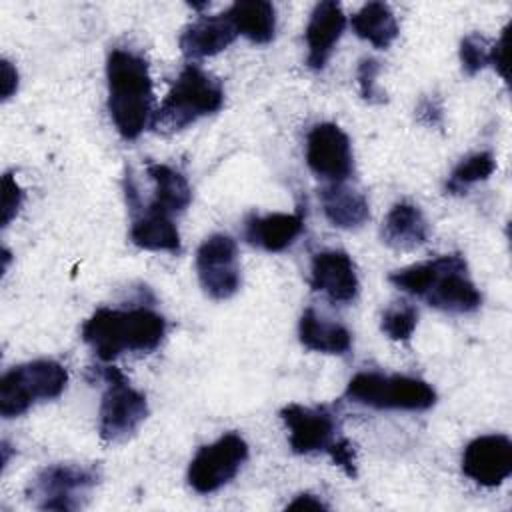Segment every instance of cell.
Masks as SVG:
<instances>
[{"instance_id": "1", "label": "cell", "mask_w": 512, "mask_h": 512, "mask_svg": "<svg viewBox=\"0 0 512 512\" xmlns=\"http://www.w3.org/2000/svg\"><path fill=\"white\" fill-rule=\"evenodd\" d=\"M388 280L402 292L424 298L430 306L452 312H474L482 296L468 276V264L460 254H444L428 262L396 270Z\"/></svg>"}, {"instance_id": "2", "label": "cell", "mask_w": 512, "mask_h": 512, "mask_svg": "<svg viewBox=\"0 0 512 512\" xmlns=\"http://www.w3.org/2000/svg\"><path fill=\"white\" fill-rule=\"evenodd\" d=\"M166 334V320L150 308H98L80 330L82 340L102 362H112L126 350L150 352Z\"/></svg>"}, {"instance_id": "3", "label": "cell", "mask_w": 512, "mask_h": 512, "mask_svg": "<svg viewBox=\"0 0 512 512\" xmlns=\"http://www.w3.org/2000/svg\"><path fill=\"white\" fill-rule=\"evenodd\" d=\"M108 112L122 138L134 140L142 134L152 112V78L148 62L116 48L106 60Z\"/></svg>"}, {"instance_id": "4", "label": "cell", "mask_w": 512, "mask_h": 512, "mask_svg": "<svg viewBox=\"0 0 512 512\" xmlns=\"http://www.w3.org/2000/svg\"><path fill=\"white\" fill-rule=\"evenodd\" d=\"M222 104V84L200 66L186 64L152 116V128L162 134L184 130L198 118L218 112Z\"/></svg>"}, {"instance_id": "5", "label": "cell", "mask_w": 512, "mask_h": 512, "mask_svg": "<svg viewBox=\"0 0 512 512\" xmlns=\"http://www.w3.org/2000/svg\"><path fill=\"white\" fill-rule=\"evenodd\" d=\"M350 402L376 410H428L436 404V390L412 376L358 372L346 386Z\"/></svg>"}, {"instance_id": "6", "label": "cell", "mask_w": 512, "mask_h": 512, "mask_svg": "<svg viewBox=\"0 0 512 512\" xmlns=\"http://www.w3.org/2000/svg\"><path fill=\"white\" fill-rule=\"evenodd\" d=\"M68 382V372L54 360H32L10 368L0 380V414L14 418L38 400L58 398Z\"/></svg>"}, {"instance_id": "7", "label": "cell", "mask_w": 512, "mask_h": 512, "mask_svg": "<svg viewBox=\"0 0 512 512\" xmlns=\"http://www.w3.org/2000/svg\"><path fill=\"white\" fill-rule=\"evenodd\" d=\"M100 376L106 382L100 402V438L110 444L124 442L148 416L146 396L132 388L128 378L116 366L102 368Z\"/></svg>"}, {"instance_id": "8", "label": "cell", "mask_w": 512, "mask_h": 512, "mask_svg": "<svg viewBox=\"0 0 512 512\" xmlns=\"http://www.w3.org/2000/svg\"><path fill=\"white\" fill-rule=\"evenodd\" d=\"M100 472L94 466L52 464L36 474L28 486V498L40 510L72 512L84 506L88 492L98 484Z\"/></svg>"}, {"instance_id": "9", "label": "cell", "mask_w": 512, "mask_h": 512, "mask_svg": "<svg viewBox=\"0 0 512 512\" xmlns=\"http://www.w3.org/2000/svg\"><path fill=\"white\" fill-rule=\"evenodd\" d=\"M246 458V440L236 432H228L196 452L188 466V484L198 494L216 492L238 474Z\"/></svg>"}, {"instance_id": "10", "label": "cell", "mask_w": 512, "mask_h": 512, "mask_svg": "<svg viewBox=\"0 0 512 512\" xmlns=\"http://www.w3.org/2000/svg\"><path fill=\"white\" fill-rule=\"evenodd\" d=\"M200 286L212 300H228L240 288L238 246L228 234L208 236L196 250Z\"/></svg>"}, {"instance_id": "11", "label": "cell", "mask_w": 512, "mask_h": 512, "mask_svg": "<svg viewBox=\"0 0 512 512\" xmlns=\"http://www.w3.org/2000/svg\"><path fill=\"white\" fill-rule=\"evenodd\" d=\"M306 164L316 176L330 184H340L350 178L354 160L346 132L332 122L312 126L306 136Z\"/></svg>"}, {"instance_id": "12", "label": "cell", "mask_w": 512, "mask_h": 512, "mask_svg": "<svg viewBox=\"0 0 512 512\" xmlns=\"http://www.w3.org/2000/svg\"><path fill=\"white\" fill-rule=\"evenodd\" d=\"M462 472L480 486H500L512 474V440L506 434L474 438L462 452Z\"/></svg>"}, {"instance_id": "13", "label": "cell", "mask_w": 512, "mask_h": 512, "mask_svg": "<svg viewBox=\"0 0 512 512\" xmlns=\"http://www.w3.org/2000/svg\"><path fill=\"white\" fill-rule=\"evenodd\" d=\"M280 418L288 428V442L296 454L328 450L334 442V418L324 408L288 404L280 410Z\"/></svg>"}, {"instance_id": "14", "label": "cell", "mask_w": 512, "mask_h": 512, "mask_svg": "<svg viewBox=\"0 0 512 512\" xmlns=\"http://www.w3.org/2000/svg\"><path fill=\"white\" fill-rule=\"evenodd\" d=\"M310 286L316 292H324L332 302H352L360 288L352 258L340 250H324L314 254Z\"/></svg>"}, {"instance_id": "15", "label": "cell", "mask_w": 512, "mask_h": 512, "mask_svg": "<svg viewBox=\"0 0 512 512\" xmlns=\"http://www.w3.org/2000/svg\"><path fill=\"white\" fill-rule=\"evenodd\" d=\"M344 28H346V16L338 2L324 0L314 6L304 32L306 44H308L306 64L312 70H322L326 66Z\"/></svg>"}, {"instance_id": "16", "label": "cell", "mask_w": 512, "mask_h": 512, "mask_svg": "<svg viewBox=\"0 0 512 512\" xmlns=\"http://www.w3.org/2000/svg\"><path fill=\"white\" fill-rule=\"evenodd\" d=\"M236 36L238 32L226 14L202 16L182 30L178 46L188 58H208L226 50Z\"/></svg>"}, {"instance_id": "17", "label": "cell", "mask_w": 512, "mask_h": 512, "mask_svg": "<svg viewBox=\"0 0 512 512\" xmlns=\"http://www.w3.org/2000/svg\"><path fill=\"white\" fill-rule=\"evenodd\" d=\"M302 228H304L302 212H294V214L274 212L266 216L254 214L246 220L244 236L252 246H258L266 252H282L298 238Z\"/></svg>"}, {"instance_id": "18", "label": "cell", "mask_w": 512, "mask_h": 512, "mask_svg": "<svg viewBox=\"0 0 512 512\" xmlns=\"http://www.w3.org/2000/svg\"><path fill=\"white\" fill-rule=\"evenodd\" d=\"M430 226L422 210L410 202H398L390 208L382 224V240L394 250H414L426 244Z\"/></svg>"}, {"instance_id": "19", "label": "cell", "mask_w": 512, "mask_h": 512, "mask_svg": "<svg viewBox=\"0 0 512 512\" xmlns=\"http://www.w3.org/2000/svg\"><path fill=\"white\" fill-rule=\"evenodd\" d=\"M130 240L142 250L154 252H180V234L172 214L148 204V208L132 222Z\"/></svg>"}, {"instance_id": "20", "label": "cell", "mask_w": 512, "mask_h": 512, "mask_svg": "<svg viewBox=\"0 0 512 512\" xmlns=\"http://www.w3.org/2000/svg\"><path fill=\"white\" fill-rule=\"evenodd\" d=\"M318 196H320L324 216L336 228L352 230L362 226L370 218L366 196L360 194L358 190L344 186V182L324 186L318 192Z\"/></svg>"}, {"instance_id": "21", "label": "cell", "mask_w": 512, "mask_h": 512, "mask_svg": "<svg viewBox=\"0 0 512 512\" xmlns=\"http://www.w3.org/2000/svg\"><path fill=\"white\" fill-rule=\"evenodd\" d=\"M234 30L254 44H268L276 34V10L266 0H240L226 12Z\"/></svg>"}, {"instance_id": "22", "label": "cell", "mask_w": 512, "mask_h": 512, "mask_svg": "<svg viewBox=\"0 0 512 512\" xmlns=\"http://www.w3.org/2000/svg\"><path fill=\"white\" fill-rule=\"evenodd\" d=\"M298 336L304 348L322 354H344L352 346L348 328L318 316L312 308L302 312L298 322Z\"/></svg>"}, {"instance_id": "23", "label": "cell", "mask_w": 512, "mask_h": 512, "mask_svg": "<svg viewBox=\"0 0 512 512\" xmlns=\"http://www.w3.org/2000/svg\"><path fill=\"white\" fill-rule=\"evenodd\" d=\"M352 30L374 48H388L398 36V22L392 8L384 2H368L352 16Z\"/></svg>"}, {"instance_id": "24", "label": "cell", "mask_w": 512, "mask_h": 512, "mask_svg": "<svg viewBox=\"0 0 512 512\" xmlns=\"http://www.w3.org/2000/svg\"><path fill=\"white\" fill-rule=\"evenodd\" d=\"M146 172L154 182V200L150 204L168 214L188 208V204L192 202V190L188 180L178 170L160 162H150L146 166Z\"/></svg>"}, {"instance_id": "25", "label": "cell", "mask_w": 512, "mask_h": 512, "mask_svg": "<svg viewBox=\"0 0 512 512\" xmlns=\"http://www.w3.org/2000/svg\"><path fill=\"white\" fill-rule=\"evenodd\" d=\"M496 170V160L492 156V152H476L468 158H464L448 176L446 180V194H466V190L482 180H488L492 176V172Z\"/></svg>"}, {"instance_id": "26", "label": "cell", "mask_w": 512, "mask_h": 512, "mask_svg": "<svg viewBox=\"0 0 512 512\" xmlns=\"http://www.w3.org/2000/svg\"><path fill=\"white\" fill-rule=\"evenodd\" d=\"M418 324V310L408 304V302H400L390 306L384 316H382V332L396 342H406L410 340L414 328Z\"/></svg>"}, {"instance_id": "27", "label": "cell", "mask_w": 512, "mask_h": 512, "mask_svg": "<svg viewBox=\"0 0 512 512\" xmlns=\"http://www.w3.org/2000/svg\"><path fill=\"white\" fill-rule=\"evenodd\" d=\"M490 42L480 34H468L460 42V62L468 76H474L490 64Z\"/></svg>"}, {"instance_id": "28", "label": "cell", "mask_w": 512, "mask_h": 512, "mask_svg": "<svg viewBox=\"0 0 512 512\" xmlns=\"http://www.w3.org/2000/svg\"><path fill=\"white\" fill-rule=\"evenodd\" d=\"M380 72V62L376 58H364L358 64L356 78H358V88L364 100L368 102H384L386 98L382 96V90L376 86V76Z\"/></svg>"}, {"instance_id": "29", "label": "cell", "mask_w": 512, "mask_h": 512, "mask_svg": "<svg viewBox=\"0 0 512 512\" xmlns=\"http://www.w3.org/2000/svg\"><path fill=\"white\" fill-rule=\"evenodd\" d=\"M24 200V192L20 184L16 182L12 172H6L2 176V226H8L12 218L18 214Z\"/></svg>"}, {"instance_id": "30", "label": "cell", "mask_w": 512, "mask_h": 512, "mask_svg": "<svg viewBox=\"0 0 512 512\" xmlns=\"http://www.w3.org/2000/svg\"><path fill=\"white\" fill-rule=\"evenodd\" d=\"M332 458V462L336 466H340L344 470V474L348 478H356L358 476V466H356V452H354V446L348 438H340V440H334L328 450H326Z\"/></svg>"}, {"instance_id": "31", "label": "cell", "mask_w": 512, "mask_h": 512, "mask_svg": "<svg viewBox=\"0 0 512 512\" xmlns=\"http://www.w3.org/2000/svg\"><path fill=\"white\" fill-rule=\"evenodd\" d=\"M506 46H508V26L502 30L500 38L490 46V64L500 74L502 80H508L506 72Z\"/></svg>"}, {"instance_id": "32", "label": "cell", "mask_w": 512, "mask_h": 512, "mask_svg": "<svg viewBox=\"0 0 512 512\" xmlns=\"http://www.w3.org/2000/svg\"><path fill=\"white\" fill-rule=\"evenodd\" d=\"M18 90V70L10 60H2V80H0V96L8 100Z\"/></svg>"}, {"instance_id": "33", "label": "cell", "mask_w": 512, "mask_h": 512, "mask_svg": "<svg viewBox=\"0 0 512 512\" xmlns=\"http://www.w3.org/2000/svg\"><path fill=\"white\" fill-rule=\"evenodd\" d=\"M418 120L428 126H438L442 122V108L432 98H426L418 106Z\"/></svg>"}, {"instance_id": "34", "label": "cell", "mask_w": 512, "mask_h": 512, "mask_svg": "<svg viewBox=\"0 0 512 512\" xmlns=\"http://www.w3.org/2000/svg\"><path fill=\"white\" fill-rule=\"evenodd\" d=\"M286 510H328V506L318 496L304 492V494H298L292 502H288Z\"/></svg>"}]
</instances>
